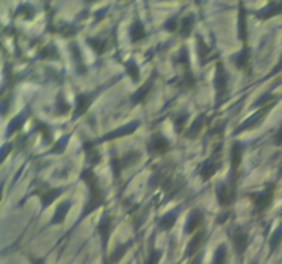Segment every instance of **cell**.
Wrapping results in <instances>:
<instances>
[{
  "label": "cell",
  "mask_w": 282,
  "mask_h": 264,
  "mask_svg": "<svg viewBox=\"0 0 282 264\" xmlns=\"http://www.w3.org/2000/svg\"><path fill=\"white\" fill-rule=\"evenodd\" d=\"M217 201L220 205H229L234 198V183L225 182L216 189Z\"/></svg>",
  "instance_id": "6da1fadb"
},
{
  "label": "cell",
  "mask_w": 282,
  "mask_h": 264,
  "mask_svg": "<svg viewBox=\"0 0 282 264\" xmlns=\"http://www.w3.org/2000/svg\"><path fill=\"white\" fill-rule=\"evenodd\" d=\"M273 195H274V186L267 187L265 191H261V193H257L253 197V202H255V207L259 212L261 211H265V209L269 208V205L273 201Z\"/></svg>",
  "instance_id": "7a4b0ae2"
},
{
  "label": "cell",
  "mask_w": 282,
  "mask_h": 264,
  "mask_svg": "<svg viewBox=\"0 0 282 264\" xmlns=\"http://www.w3.org/2000/svg\"><path fill=\"white\" fill-rule=\"evenodd\" d=\"M227 83H229L227 73H226L223 65L219 64L216 68V77H215V88H216L217 99H220V98H223V95H225L226 90H227Z\"/></svg>",
  "instance_id": "3957f363"
},
{
  "label": "cell",
  "mask_w": 282,
  "mask_h": 264,
  "mask_svg": "<svg viewBox=\"0 0 282 264\" xmlns=\"http://www.w3.org/2000/svg\"><path fill=\"white\" fill-rule=\"evenodd\" d=\"M233 243H234V248L237 253L239 256L244 255L248 248V234L247 231H244L243 229H237L233 233Z\"/></svg>",
  "instance_id": "277c9868"
},
{
  "label": "cell",
  "mask_w": 282,
  "mask_h": 264,
  "mask_svg": "<svg viewBox=\"0 0 282 264\" xmlns=\"http://www.w3.org/2000/svg\"><path fill=\"white\" fill-rule=\"evenodd\" d=\"M169 148V143L168 140L164 138V136H161V135H157L154 138L150 140L148 146V150L150 154H163L168 150Z\"/></svg>",
  "instance_id": "5b68a950"
},
{
  "label": "cell",
  "mask_w": 282,
  "mask_h": 264,
  "mask_svg": "<svg viewBox=\"0 0 282 264\" xmlns=\"http://www.w3.org/2000/svg\"><path fill=\"white\" fill-rule=\"evenodd\" d=\"M244 150H245V146H244L243 143H234L233 145V148H231V153H230V163H231V168L233 171H237L241 164V161H243V156H244Z\"/></svg>",
  "instance_id": "8992f818"
},
{
  "label": "cell",
  "mask_w": 282,
  "mask_h": 264,
  "mask_svg": "<svg viewBox=\"0 0 282 264\" xmlns=\"http://www.w3.org/2000/svg\"><path fill=\"white\" fill-rule=\"evenodd\" d=\"M110 230H112V220L109 217L104 216L102 221L98 226V234H99L100 239H102L104 249H106V247H108V239L110 237V233H112Z\"/></svg>",
  "instance_id": "52a82bcc"
},
{
  "label": "cell",
  "mask_w": 282,
  "mask_h": 264,
  "mask_svg": "<svg viewBox=\"0 0 282 264\" xmlns=\"http://www.w3.org/2000/svg\"><path fill=\"white\" fill-rule=\"evenodd\" d=\"M204 216H203V212L201 211H194V212L190 213V216L187 219V223L185 226V231L186 233H194L195 230L198 229L201 225V221H203Z\"/></svg>",
  "instance_id": "ba28073f"
},
{
  "label": "cell",
  "mask_w": 282,
  "mask_h": 264,
  "mask_svg": "<svg viewBox=\"0 0 282 264\" xmlns=\"http://www.w3.org/2000/svg\"><path fill=\"white\" fill-rule=\"evenodd\" d=\"M70 205H72L70 201H64V202L58 205V208L55 209V213H54V216H52V223H54V225H59V223H62V221L65 220L66 215L69 212Z\"/></svg>",
  "instance_id": "9c48e42d"
},
{
  "label": "cell",
  "mask_w": 282,
  "mask_h": 264,
  "mask_svg": "<svg viewBox=\"0 0 282 264\" xmlns=\"http://www.w3.org/2000/svg\"><path fill=\"white\" fill-rule=\"evenodd\" d=\"M138 123H131V124H127V126H124L123 128H118V130L113 131V132H110V134H108L106 136H104V140H106V139H114L117 138V136H124V135H128V134H132L136 128H138Z\"/></svg>",
  "instance_id": "30bf717a"
},
{
  "label": "cell",
  "mask_w": 282,
  "mask_h": 264,
  "mask_svg": "<svg viewBox=\"0 0 282 264\" xmlns=\"http://www.w3.org/2000/svg\"><path fill=\"white\" fill-rule=\"evenodd\" d=\"M205 237V231H200V233H197L194 235V238L191 239L190 242H189V245H187V249H186V255L187 256H193L194 253H197L198 252V249H200L201 243H203V239H204Z\"/></svg>",
  "instance_id": "8fae6325"
},
{
  "label": "cell",
  "mask_w": 282,
  "mask_h": 264,
  "mask_svg": "<svg viewBox=\"0 0 282 264\" xmlns=\"http://www.w3.org/2000/svg\"><path fill=\"white\" fill-rule=\"evenodd\" d=\"M91 104V99H90V96L86 95V94H82V95H78L76 98V112H74V117L82 116L86 113V110L88 109Z\"/></svg>",
  "instance_id": "7c38bea8"
},
{
  "label": "cell",
  "mask_w": 282,
  "mask_h": 264,
  "mask_svg": "<svg viewBox=\"0 0 282 264\" xmlns=\"http://www.w3.org/2000/svg\"><path fill=\"white\" fill-rule=\"evenodd\" d=\"M281 13H282V3H270L267 7L260 10L259 18L266 19V18H270V17H273V15H277V14H281Z\"/></svg>",
  "instance_id": "4fadbf2b"
},
{
  "label": "cell",
  "mask_w": 282,
  "mask_h": 264,
  "mask_svg": "<svg viewBox=\"0 0 282 264\" xmlns=\"http://www.w3.org/2000/svg\"><path fill=\"white\" fill-rule=\"evenodd\" d=\"M64 193L62 189H50V190H46L42 194V205H43V208H47L48 205L54 201L55 198H58L59 195Z\"/></svg>",
  "instance_id": "5bb4252c"
},
{
  "label": "cell",
  "mask_w": 282,
  "mask_h": 264,
  "mask_svg": "<svg viewBox=\"0 0 282 264\" xmlns=\"http://www.w3.org/2000/svg\"><path fill=\"white\" fill-rule=\"evenodd\" d=\"M216 171H217V165L215 164L212 160H209V161H207L204 165H203V168H201L200 173L204 180H208V179L212 178L213 175L216 173Z\"/></svg>",
  "instance_id": "9a60e30c"
},
{
  "label": "cell",
  "mask_w": 282,
  "mask_h": 264,
  "mask_svg": "<svg viewBox=\"0 0 282 264\" xmlns=\"http://www.w3.org/2000/svg\"><path fill=\"white\" fill-rule=\"evenodd\" d=\"M84 149H86V153H87L88 163L92 165L98 164V163L100 161V156H99V153L96 152L95 146H94L92 143L87 142L86 145H84Z\"/></svg>",
  "instance_id": "2e32d148"
},
{
  "label": "cell",
  "mask_w": 282,
  "mask_h": 264,
  "mask_svg": "<svg viewBox=\"0 0 282 264\" xmlns=\"http://www.w3.org/2000/svg\"><path fill=\"white\" fill-rule=\"evenodd\" d=\"M176 217H178V212H171L167 213L165 216H163L160 219V227L163 230H171L172 229V226L175 225V220H176Z\"/></svg>",
  "instance_id": "e0dca14e"
},
{
  "label": "cell",
  "mask_w": 282,
  "mask_h": 264,
  "mask_svg": "<svg viewBox=\"0 0 282 264\" xmlns=\"http://www.w3.org/2000/svg\"><path fill=\"white\" fill-rule=\"evenodd\" d=\"M145 37V26L142 25V22L136 21L131 28V39L134 42H138V40L144 39Z\"/></svg>",
  "instance_id": "ac0fdd59"
},
{
  "label": "cell",
  "mask_w": 282,
  "mask_h": 264,
  "mask_svg": "<svg viewBox=\"0 0 282 264\" xmlns=\"http://www.w3.org/2000/svg\"><path fill=\"white\" fill-rule=\"evenodd\" d=\"M127 251H128V245H118V247L114 249V252H113L112 255H110V261H109V264H117L123 256L126 255Z\"/></svg>",
  "instance_id": "d6986e66"
},
{
  "label": "cell",
  "mask_w": 282,
  "mask_h": 264,
  "mask_svg": "<svg viewBox=\"0 0 282 264\" xmlns=\"http://www.w3.org/2000/svg\"><path fill=\"white\" fill-rule=\"evenodd\" d=\"M238 32H239V39L244 40V43L247 42V21H245V11L241 7L239 10V24H238Z\"/></svg>",
  "instance_id": "ffe728a7"
},
{
  "label": "cell",
  "mask_w": 282,
  "mask_h": 264,
  "mask_svg": "<svg viewBox=\"0 0 282 264\" xmlns=\"http://www.w3.org/2000/svg\"><path fill=\"white\" fill-rule=\"evenodd\" d=\"M193 26H194V18L189 15L187 18H185L182 22V26H180V33L183 36H189L190 32L193 31Z\"/></svg>",
  "instance_id": "44dd1931"
},
{
  "label": "cell",
  "mask_w": 282,
  "mask_h": 264,
  "mask_svg": "<svg viewBox=\"0 0 282 264\" xmlns=\"http://www.w3.org/2000/svg\"><path fill=\"white\" fill-rule=\"evenodd\" d=\"M226 259H227V251H226L225 245H221L220 248H217L213 264H226Z\"/></svg>",
  "instance_id": "7402d4cb"
},
{
  "label": "cell",
  "mask_w": 282,
  "mask_h": 264,
  "mask_svg": "<svg viewBox=\"0 0 282 264\" xmlns=\"http://www.w3.org/2000/svg\"><path fill=\"white\" fill-rule=\"evenodd\" d=\"M281 239H282V225L278 227L277 231L273 234V237H271V239H270V248H271V251H274V249L279 245Z\"/></svg>",
  "instance_id": "603a6c76"
},
{
  "label": "cell",
  "mask_w": 282,
  "mask_h": 264,
  "mask_svg": "<svg viewBox=\"0 0 282 264\" xmlns=\"http://www.w3.org/2000/svg\"><path fill=\"white\" fill-rule=\"evenodd\" d=\"M248 59H249V52H248V50H245L244 52H241L237 58L234 59L235 65L238 66L239 69H243V68H245L248 64Z\"/></svg>",
  "instance_id": "cb8c5ba5"
},
{
  "label": "cell",
  "mask_w": 282,
  "mask_h": 264,
  "mask_svg": "<svg viewBox=\"0 0 282 264\" xmlns=\"http://www.w3.org/2000/svg\"><path fill=\"white\" fill-rule=\"evenodd\" d=\"M126 68H127V70H128V74H130L131 77H134L135 82H138V80H139V69H138V66H136V64H135V62H132V61L127 62Z\"/></svg>",
  "instance_id": "d4e9b609"
},
{
  "label": "cell",
  "mask_w": 282,
  "mask_h": 264,
  "mask_svg": "<svg viewBox=\"0 0 282 264\" xmlns=\"http://www.w3.org/2000/svg\"><path fill=\"white\" fill-rule=\"evenodd\" d=\"M87 42L90 43V46H91V47L94 48L96 52H98V54H102V52H104L105 44H104V42H102V40H99V39H88Z\"/></svg>",
  "instance_id": "484cf974"
},
{
  "label": "cell",
  "mask_w": 282,
  "mask_h": 264,
  "mask_svg": "<svg viewBox=\"0 0 282 264\" xmlns=\"http://www.w3.org/2000/svg\"><path fill=\"white\" fill-rule=\"evenodd\" d=\"M70 50H72V54H73L74 59H76V64H77L78 61V68H82V70L84 72V69H83V58H82V54H80V50H78L77 46H74V44H72L70 46Z\"/></svg>",
  "instance_id": "4316f807"
},
{
  "label": "cell",
  "mask_w": 282,
  "mask_h": 264,
  "mask_svg": "<svg viewBox=\"0 0 282 264\" xmlns=\"http://www.w3.org/2000/svg\"><path fill=\"white\" fill-rule=\"evenodd\" d=\"M187 118H189V114H186V113H183V114L178 116L176 117V120H175V127H176L179 131H182L183 127L186 126Z\"/></svg>",
  "instance_id": "83f0119b"
},
{
  "label": "cell",
  "mask_w": 282,
  "mask_h": 264,
  "mask_svg": "<svg viewBox=\"0 0 282 264\" xmlns=\"http://www.w3.org/2000/svg\"><path fill=\"white\" fill-rule=\"evenodd\" d=\"M160 257H161V252L154 251L152 253V256H150V259H149L148 264H157L158 263V260H160Z\"/></svg>",
  "instance_id": "f1b7e54d"
},
{
  "label": "cell",
  "mask_w": 282,
  "mask_h": 264,
  "mask_svg": "<svg viewBox=\"0 0 282 264\" xmlns=\"http://www.w3.org/2000/svg\"><path fill=\"white\" fill-rule=\"evenodd\" d=\"M275 143H277V145H279V146L282 145V128L278 131L277 135H275Z\"/></svg>",
  "instance_id": "f546056e"
},
{
  "label": "cell",
  "mask_w": 282,
  "mask_h": 264,
  "mask_svg": "<svg viewBox=\"0 0 282 264\" xmlns=\"http://www.w3.org/2000/svg\"><path fill=\"white\" fill-rule=\"evenodd\" d=\"M32 264H44V260L43 259H35L33 261H32Z\"/></svg>",
  "instance_id": "4dcf8cb0"
}]
</instances>
